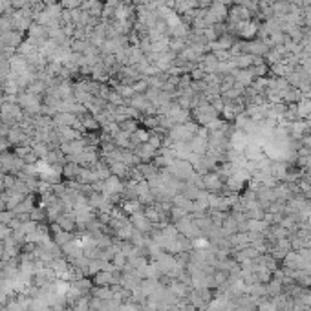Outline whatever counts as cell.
Instances as JSON below:
<instances>
[{"instance_id": "6da1fadb", "label": "cell", "mask_w": 311, "mask_h": 311, "mask_svg": "<svg viewBox=\"0 0 311 311\" xmlns=\"http://www.w3.org/2000/svg\"><path fill=\"white\" fill-rule=\"evenodd\" d=\"M0 119L4 121V125L22 119V108H20V105H17V103H6V105L0 108Z\"/></svg>"}, {"instance_id": "7a4b0ae2", "label": "cell", "mask_w": 311, "mask_h": 311, "mask_svg": "<svg viewBox=\"0 0 311 311\" xmlns=\"http://www.w3.org/2000/svg\"><path fill=\"white\" fill-rule=\"evenodd\" d=\"M20 108H24L26 112L29 113H37L40 110V103H39V97L33 95V93H26V95H22V99L19 101Z\"/></svg>"}, {"instance_id": "3957f363", "label": "cell", "mask_w": 311, "mask_h": 311, "mask_svg": "<svg viewBox=\"0 0 311 311\" xmlns=\"http://www.w3.org/2000/svg\"><path fill=\"white\" fill-rule=\"evenodd\" d=\"M269 7H271L275 19H282V17H285V15L291 11V4L287 0H275Z\"/></svg>"}, {"instance_id": "277c9868", "label": "cell", "mask_w": 311, "mask_h": 311, "mask_svg": "<svg viewBox=\"0 0 311 311\" xmlns=\"http://www.w3.org/2000/svg\"><path fill=\"white\" fill-rule=\"evenodd\" d=\"M232 62H234V66L238 68V70H247V68L253 66L254 55H251V53H244V55H240V57H234Z\"/></svg>"}, {"instance_id": "5b68a950", "label": "cell", "mask_w": 311, "mask_h": 311, "mask_svg": "<svg viewBox=\"0 0 311 311\" xmlns=\"http://www.w3.org/2000/svg\"><path fill=\"white\" fill-rule=\"evenodd\" d=\"M260 311H275V304H273V302L271 304H267V306L262 304L260 306Z\"/></svg>"}]
</instances>
